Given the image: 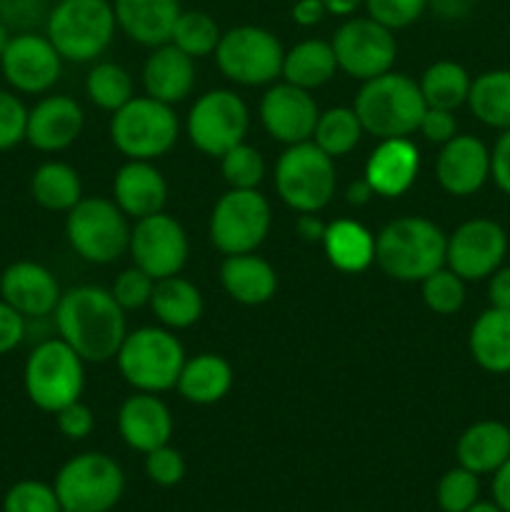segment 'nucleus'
<instances>
[{
	"instance_id": "obj_18",
	"label": "nucleus",
	"mask_w": 510,
	"mask_h": 512,
	"mask_svg": "<svg viewBox=\"0 0 510 512\" xmlns=\"http://www.w3.org/2000/svg\"><path fill=\"white\" fill-rule=\"evenodd\" d=\"M260 123L268 130L270 138L278 143L295 145L313 138L315 123H318V105H315L310 90L298 88L290 83L270 85L260 98Z\"/></svg>"
},
{
	"instance_id": "obj_38",
	"label": "nucleus",
	"mask_w": 510,
	"mask_h": 512,
	"mask_svg": "<svg viewBox=\"0 0 510 512\" xmlns=\"http://www.w3.org/2000/svg\"><path fill=\"white\" fill-rule=\"evenodd\" d=\"M220 28L213 15L203 10H183L170 33V43L183 50L190 58H208L220 43Z\"/></svg>"
},
{
	"instance_id": "obj_20",
	"label": "nucleus",
	"mask_w": 510,
	"mask_h": 512,
	"mask_svg": "<svg viewBox=\"0 0 510 512\" xmlns=\"http://www.w3.org/2000/svg\"><path fill=\"white\" fill-rule=\"evenodd\" d=\"M60 285L45 265L33 260H18L0 275V298L18 310L23 318L53 315L60 300Z\"/></svg>"
},
{
	"instance_id": "obj_27",
	"label": "nucleus",
	"mask_w": 510,
	"mask_h": 512,
	"mask_svg": "<svg viewBox=\"0 0 510 512\" xmlns=\"http://www.w3.org/2000/svg\"><path fill=\"white\" fill-rule=\"evenodd\" d=\"M220 283L235 303L263 305L278 290V275L273 265L260 255H228L220 265Z\"/></svg>"
},
{
	"instance_id": "obj_49",
	"label": "nucleus",
	"mask_w": 510,
	"mask_h": 512,
	"mask_svg": "<svg viewBox=\"0 0 510 512\" xmlns=\"http://www.w3.org/2000/svg\"><path fill=\"white\" fill-rule=\"evenodd\" d=\"M418 130L428 143L445 145L450 138L458 135V120H455L453 110H440V108H425L423 120H420Z\"/></svg>"
},
{
	"instance_id": "obj_56",
	"label": "nucleus",
	"mask_w": 510,
	"mask_h": 512,
	"mask_svg": "<svg viewBox=\"0 0 510 512\" xmlns=\"http://www.w3.org/2000/svg\"><path fill=\"white\" fill-rule=\"evenodd\" d=\"M325 228H328V223H323L315 213H300V218L295 220V233L308 243H323Z\"/></svg>"
},
{
	"instance_id": "obj_40",
	"label": "nucleus",
	"mask_w": 510,
	"mask_h": 512,
	"mask_svg": "<svg viewBox=\"0 0 510 512\" xmlns=\"http://www.w3.org/2000/svg\"><path fill=\"white\" fill-rule=\"evenodd\" d=\"M220 173L235 190H258L265 178V160L258 148L240 143L220 158Z\"/></svg>"
},
{
	"instance_id": "obj_50",
	"label": "nucleus",
	"mask_w": 510,
	"mask_h": 512,
	"mask_svg": "<svg viewBox=\"0 0 510 512\" xmlns=\"http://www.w3.org/2000/svg\"><path fill=\"white\" fill-rule=\"evenodd\" d=\"M25 320L15 308H10L0 298V355H8L10 350L18 348L25 338Z\"/></svg>"
},
{
	"instance_id": "obj_28",
	"label": "nucleus",
	"mask_w": 510,
	"mask_h": 512,
	"mask_svg": "<svg viewBox=\"0 0 510 512\" xmlns=\"http://www.w3.org/2000/svg\"><path fill=\"white\" fill-rule=\"evenodd\" d=\"M455 458L470 473L493 475L510 458V428L498 420L473 423L455 443Z\"/></svg>"
},
{
	"instance_id": "obj_46",
	"label": "nucleus",
	"mask_w": 510,
	"mask_h": 512,
	"mask_svg": "<svg viewBox=\"0 0 510 512\" xmlns=\"http://www.w3.org/2000/svg\"><path fill=\"white\" fill-rule=\"evenodd\" d=\"M25 125H28V108L23 100L0 88V153L23 143Z\"/></svg>"
},
{
	"instance_id": "obj_60",
	"label": "nucleus",
	"mask_w": 510,
	"mask_h": 512,
	"mask_svg": "<svg viewBox=\"0 0 510 512\" xmlns=\"http://www.w3.org/2000/svg\"><path fill=\"white\" fill-rule=\"evenodd\" d=\"M465 512H503V510H500L493 500H478V503L470 505Z\"/></svg>"
},
{
	"instance_id": "obj_2",
	"label": "nucleus",
	"mask_w": 510,
	"mask_h": 512,
	"mask_svg": "<svg viewBox=\"0 0 510 512\" xmlns=\"http://www.w3.org/2000/svg\"><path fill=\"white\" fill-rule=\"evenodd\" d=\"M448 235L423 215L395 218L375 235V263L388 278L420 283L445 265Z\"/></svg>"
},
{
	"instance_id": "obj_1",
	"label": "nucleus",
	"mask_w": 510,
	"mask_h": 512,
	"mask_svg": "<svg viewBox=\"0 0 510 512\" xmlns=\"http://www.w3.org/2000/svg\"><path fill=\"white\" fill-rule=\"evenodd\" d=\"M60 340L70 345L85 363H108L118 355L128 325L125 310L113 293L98 285H78L60 295L53 310Z\"/></svg>"
},
{
	"instance_id": "obj_48",
	"label": "nucleus",
	"mask_w": 510,
	"mask_h": 512,
	"mask_svg": "<svg viewBox=\"0 0 510 512\" xmlns=\"http://www.w3.org/2000/svg\"><path fill=\"white\" fill-rule=\"evenodd\" d=\"M55 423H58V430L68 440H85L95 428L93 410L85 403H80V400H75V403L58 410V413H55Z\"/></svg>"
},
{
	"instance_id": "obj_31",
	"label": "nucleus",
	"mask_w": 510,
	"mask_h": 512,
	"mask_svg": "<svg viewBox=\"0 0 510 512\" xmlns=\"http://www.w3.org/2000/svg\"><path fill=\"white\" fill-rule=\"evenodd\" d=\"M468 345L480 368L495 375L510 373V310H483L470 328Z\"/></svg>"
},
{
	"instance_id": "obj_45",
	"label": "nucleus",
	"mask_w": 510,
	"mask_h": 512,
	"mask_svg": "<svg viewBox=\"0 0 510 512\" xmlns=\"http://www.w3.org/2000/svg\"><path fill=\"white\" fill-rule=\"evenodd\" d=\"M153 288H155V280L150 278L145 270H140L138 265H135V268L123 270V273L115 278L110 293H113L115 303H118L123 310H138L143 308V305H150Z\"/></svg>"
},
{
	"instance_id": "obj_42",
	"label": "nucleus",
	"mask_w": 510,
	"mask_h": 512,
	"mask_svg": "<svg viewBox=\"0 0 510 512\" xmlns=\"http://www.w3.org/2000/svg\"><path fill=\"white\" fill-rule=\"evenodd\" d=\"M435 500L443 512H465L480 500V475L458 465L450 468L435 488Z\"/></svg>"
},
{
	"instance_id": "obj_44",
	"label": "nucleus",
	"mask_w": 510,
	"mask_h": 512,
	"mask_svg": "<svg viewBox=\"0 0 510 512\" xmlns=\"http://www.w3.org/2000/svg\"><path fill=\"white\" fill-rule=\"evenodd\" d=\"M363 8L368 18L395 33L420 20V15L428 8V0H365Z\"/></svg>"
},
{
	"instance_id": "obj_16",
	"label": "nucleus",
	"mask_w": 510,
	"mask_h": 512,
	"mask_svg": "<svg viewBox=\"0 0 510 512\" xmlns=\"http://www.w3.org/2000/svg\"><path fill=\"white\" fill-rule=\"evenodd\" d=\"M508 235L495 220L473 218L448 235L445 265L463 280L490 278L503 265Z\"/></svg>"
},
{
	"instance_id": "obj_29",
	"label": "nucleus",
	"mask_w": 510,
	"mask_h": 512,
	"mask_svg": "<svg viewBox=\"0 0 510 512\" xmlns=\"http://www.w3.org/2000/svg\"><path fill=\"white\" fill-rule=\"evenodd\" d=\"M323 250L340 273H363L375 263V235L358 220H333L325 228Z\"/></svg>"
},
{
	"instance_id": "obj_53",
	"label": "nucleus",
	"mask_w": 510,
	"mask_h": 512,
	"mask_svg": "<svg viewBox=\"0 0 510 512\" xmlns=\"http://www.w3.org/2000/svg\"><path fill=\"white\" fill-rule=\"evenodd\" d=\"M325 15H328V10H325L323 0H295L293 8H290V18L300 28H313Z\"/></svg>"
},
{
	"instance_id": "obj_57",
	"label": "nucleus",
	"mask_w": 510,
	"mask_h": 512,
	"mask_svg": "<svg viewBox=\"0 0 510 512\" xmlns=\"http://www.w3.org/2000/svg\"><path fill=\"white\" fill-rule=\"evenodd\" d=\"M428 5L440 18H463L470 8V0H428Z\"/></svg>"
},
{
	"instance_id": "obj_35",
	"label": "nucleus",
	"mask_w": 510,
	"mask_h": 512,
	"mask_svg": "<svg viewBox=\"0 0 510 512\" xmlns=\"http://www.w3.org/2000/svg\"><path fill=\"white\" fill-rule=\"evenodd\" d=\"M470 83L473 80H470L468 70L455 60H438V63L428 65L418 80L425 108L453 110V113L460 105L468 103Z\"/></svg>"
},
{
	"instance_id": "obj_41",
	"label": "nucleus",
	"mask_w": 510,
	"mask_h": 512,
	"mask_svg": "<svg viewBox=\"0 0 510 512\" xmlns=\"http://www.w3.org/2000/svg\"><path fill=\"white\" fill-rule=\"evenodd\" d=\"M423 288V303L438 315H453L463 308L465 303V280L455 275L450 268H440L430 273L428 278L420 280Z\"/></svg>"
},
{
	"instance_id": "obj_54",
	"label": "nucleus",
	"mask_w": 510,
	"mask_h": 512,
	"mask_svg": "<svg viewBox=\"0 0 510 512\" xmlns=\"http://www.w3.org/2000/svg\"><path fill=\"white\" fill-rule=\"evenodd\" d=\"M488 298L490 308L510 310V268H503V265H500V268L490 275Z\"/></svg>"
},
{
	"instance_id": "obj_55",
	"label": "nucleus",
	"mask_w": 510,
	"mask_h": 512,
	"mask_svg": "<svg viewBox=\"0 0 510 512\" xmlns=\"http://www.w3.org/2000/svg\"><path fill=\"white\" fill-rule=\"evenodd\" d=\"M490 493H493V503L498 505L500 510L510 512V458L493 473Z\"/></svg>"
},
{
	"instance_id": "obj_51",
	"label": "nucleus",
	"mask_w": 510,
	"mask_h": 512,
	"mask_svg": "<svg viewBox=\"0 0 510 512\" xmlns=\"http://www.w3.org/2000/svg\"><path fill=\"white\" fill-rule=\"evenodd\" d=\"M490 178L505 195H510V128L503 130L495 148L490 150Z\"/></svg>"
},
{
	"instance_id": "obj_30",
	"label": "nucleus",
	"mask_w": 510,
	"mask_h": 512,
	"mask_svg": "<svg viewBox=\"0 0 510 512\" xmlns=\"http://www.w3.org/2000/svg\"><path fill=\"white\" fill-rule=\"evenodd\" d=\"M178 393L188 403L213 405L220 403L233 388V368L223 355L200 353L185 360L178 378Z\"/></svg>"
},
{
	"instance_id": "obj_9",
	"label": "nucleus",
	"mask_w": 510,
	"mask_h": 512,
	"mask_svg": "<svg viewBox=\"0 0 510 512\" xmlns=\"http://www.w3.org/2000/svg\"><path fill=\"white\" fill-rule=\"evenodd\" d=\"M63 512H110L125 493L123 468L105 453H80L55 475Z\"/></svg>"
},
{
	"instance_id": "obj_19",
	"label": "nucleus",
	"mask_w": 510,
	"mask_h": 512,
	"mask_svg": "<svg viewBox=\"0 0 510 512\" xmlns=\"http://www.w3.org/2000/svg\"><path fill=\"white\" fill-rule=\"evenodd\" d=\"M435 178L445 193L468 198L490 178V150L475 135H455L440 148Z\"/></svg>"
},
{
	"instance_id": "obj_10",
	"label": "nucleus",
	"mask_w": 510,
	"mask_h": 512,
	"mask_svg": "<svg viewBox=\"0 0 510 512\" xmlns=\"http://www.w3.org/2000/svg\"><path fill=\"white\" fill-rule=\"evenodd\" d=\"M65 238L83 260L108 265L130 245L128 215L105 198H83L65 218Z\"/></svg>"
},
{
	"instance_id": "obj_22",
	"label": "nucleus",
	"mask_w": 510,
	"mask_h": 512,
	"mask_svg": "<svg viewBox=\"0 0 510 512\" xmlns=\"http://www.w3.org/2000/svg\"><path fill=\"white\" fill-rule=\"evenodd\" d=\"M118 433L130 450L145 455L170 443L173 415L155 393L130 395L118 410Z\"/></svg>"
},
{
	"instance_id": "obj_39",
	"label": "nucleus",
	"mask_w": 510,
	"mask_h": 512,
	"mask_svg": "<svg viewBox=\"0 0 510 512\" xmlns=\"http://www.w3.org/2000/svg\"><path fill=\"white\" fill-rule=\"evenodd\" d=\"M85 93L93 100L98 108L115 110L123 108L133 95V78H130L128 70L118 63H95V68L90 70L88 78H85Z\"/></svg>"
},
{
	"instance_id": "obj_8",
	"label": "nucleus",
	"mask_w": 510,
	"mask_h": 512,
	"mask_svg": "<svg viewBox=\"0 0 510 512\" xmlns=\"http://www.w3.org/2000/svg\"><path fill=\"white\" fill-rule=\"evenodd\" d=\"M110 140L128 160H158L178 143V118L150 95L130 98L110 118Z\"/></svg>"
},
{
	"instance_id": "obj_6",
	"label": "nucleus",
	"mask_w": 510,
	"mask_h": 512,
	"mask_svg": "<svg viewBox=\"0 0 510 512\" xmlns=\"http://www.w3.org/2000/svg\"><path fill=\"white\" fill-rule=\"evenodd\" d=\"M85 360L65 340L50 338L35 345L25 360L23 385L30 403L43 413H58L80 400L85 388Z\"/></svg>"
},
{
	"instance_id": "obj_4",
	"label": "nucleus",
	"mask_w": 510,
	"mask_h": 512,
	"mask_svg": "<svg viewBox=\"0 0 510 512\" xmlns=\"http://www.w3.org/2000/svg\"><path fill=\"white\" fill-rule=\"evenodd\" d=\"M115 10L110 0H58L45 18V35L60 58L90 63L113 43Z\"/></svg>"
},
{
	"instance_id": "obj_33",
	"label": "nucleus",
	"mask_w": 510,
	"mask_h": 512,
	"mask_svg": "<svg viewBox=\"0 0 510 512\" xmlns=\"http://www.w3.org/2000/svg\"><path fill=\"white\" fill-rule=\"evenodd\" d=\"M338 70L333 45L320 38L300 40L283 55L285 83L298 85L303 90H315L328 83Z\"/></svg>"
},
{
	"instance_id": "obj_52",
	"label": "nucleus",
	"mask_w": 510,
	"mask_h": 512,
	"mask_svg": "<svg viewBox=\"0 0 510 512\" xmlns=\"http://www.w3.org/2000/svg\"><path fill=\"white\" fill-rule=\"evenodd\" d=\"M43 13V0H0V20L5 25L35 23Z\"/></svg>"
},
{
	"instance_id": "obj_59",
	"label": "nucleus",
	"mask_w": 510,
	"mask_h": 512,
	"mask_svg": "<svg viewBox=\"0 0 510 512\" xmlns=\"http://www.w3.org/2000/svg\"><path fill=\"white\" fill-rule=\"evenodd\" d=\"M363 3L365 0H323L328 15H338V18H350Z\"/></svg>"
},
{
	"instance_id": "obj_21",
	"label": "nucleus",
	"mask_w": 510,
	"mask_h": 512,
	"mask_svg": "<svg viewBox=\"0 0 510 512\" xmlns=\"http://www.w3.org/2000/svg\"><path fill=\"white\" fill-rule=\"evenodd\" d=\"M85 125L83 108L70 95H48L28 110L25 140L35 150L58 153L80 138Z\"/></svg>"
},
{
	"instance_id": "obj_24",
	"label": "nucleus",
	"mask_w": 510,
	"mask_h": 512,
	"mask_svg": "<svg viewBox=\"0 0 510 512\" xmlns=\"http://www.w3.org/2000/svg\"><path fill=\"white\" fill-rule=\"evenodd\" d=\"M168 200V183L150 160H128L115 173L113 203L128 218L140 220L163 210Z\"/></svg>"
},
{
	"instance_id": "obj_13",
	"label": "nucleus",
	"mask_w": 510,
	"mask_h": 512,
	"mask_svg": "<svg viewBox=\"0 0 510 512\" xmlns=\"http://www.w3.org/2000/svg\"><path fill=\"white\" fill-rule=\"evenodd\" d=\"M250 128L248 105L233 90H208L193 103L188 113V138L210 158H223L230 148L245 143Z\"/></svg>"
},
{
	"instance_id": "obj_25",
	"label": "nucleus",
	"mask_w": 510,
	"mask_h": 512,
	"mask_svg": "<svg viewBox=\"0 0 510 512\" xmlns=\"http://www.w3.org/2000/svg\"><path fill=\"white\" fill-rule=\"evenodd\" d=\"M195 85V60L175 48L173 43H163L153 48L143 65L145 95L160 100L165 105L183 103Z\"/></svg>"
},
{
	"instance_id": "obj_5",
	"label": "nucleus",
	"mask_w": 510,
	"mask_h": 512,
	"mask_svg": "<svg viewBox=\"0 0 510 512\" xmlns=\"http://www.w3.org/2000/svg\"><path fill=\"white\" fill-rule=\"evenodd\" d=\"M118 370L138 393H165L175 388L185 365L183 343L165 328H138L125 335L118 355Z\"/></svg>"
},
{
	"instance_id": "obj_15",
	"label": "nucleus",
	"mask_w": 510,
	"mask_h": 512,
	"mask_svg": "<svg viewBox=\"0 0 510 512\" xmlns=\"http://www.w3.org/2000/svg\"><path fill=\"white\" fill-rule=\"evenodd\" d=\"M128 250L140 270H145L153 280H163L183 270L190 248L183 225L160 210L135 220L130 228Z\"/></svg>"
},
{
	"instance_id": "obj_47",
	"label": "nucleus",
	"mask_w": 510,
	"mask_h": 512,
	"mask_svg": "<svg viewBox=\"0 0 510 512\" xmlns=\"http://www.w3.org/2000/svg\"><path fill=\"white\" fill-rule=\"evenodd\" d=\"M145 475L150 483L160 485V488H173L185 478V460L170 445H160V448L145 453Z\"/></svg>"
},
{
	"instance_id": "obj_61",
	"label": "nucleus",
	"mask_w": 510,
	"mask_h": 512,
	"mask_svg": "<svg viewBox=\"0 0 510 512\" xmlns=\"http://www.w3.org/2000/svg\"><path fill=\"white\" fill-rule=\"evenodd\" d=\"M10 38H13V35H10L8 25H5L3 20H0V55H3V53H5V48H8Z\"/></svg>"
},
{
	"instance_id": "obj_14",
	"label": "nucleus",
	"mask_w": 510,
	"mask_h": 512,
	"mask_svg": "<svg viewBox=\"0 0 510 512\" xmlns=\"http://www.w3.org/2000/svg\"><path fill=\"white\" fill-rule=\"evenodd\" d=\"M330 45H333L338 70L363 83L393 70L395 58H398L393 30L375 23L368 15L345 18V23H340L335 30Z\"/></svg>"
},
{
	"instance_id": "obj_37",
	"label": "nucleus",
	"mask_w": 510,
	"mask_h": 512,
	"mask_svg": "<svg viewBox=\"0 0 510 512\" xmlns=\"http://www.w3.org/2000/svg\"><path fill=\"white\" fill-rule=\"evenodd\" d=\"M363 125H360L358 115L353 108H328L325 113L318 115V123L313 130V143L323 150L330 158H343L348 155L355 145L363 138Z\"/></svg>"
},
{
	"instance_id": "obj_34",
	"label": "nucleus",
	"mask_w": 510,
	"mask_h": 512,
	"mask_svg": "<svg viewBox=\"0 0 510 512\" xmlns=\"http://www.w3.org/2000/svg\"><path fill=\"white\" fill-rule=\"evenodd\" d=\"M30 195L35 203L53 213H68L70 208L83 200V183H80L78 170L68 163L50 160L35 168L30 178Z\"/></svg>"
},
{
	"instance_id": "obj_23",
	"label": "nucleus",
	"mask_w": 510,
	"mask_h": 512,
	"mask_svg": "<svg viewBox=\"0 0 510 512\" xmlns=\"http://www.w3.org/2000/svg\"><path fill=\"white\" fill-rule=\"evenodd\" d=\"M420 170V153L408 138L380 140L365 163L363 178L380 198H400L413 188Z\"/></svg>"
},
{
	"instance_id": "obj_43",
	"label": "nucleus",
	"mask_w": 510,
	"mask_h": 512,
	"mask_svg": "<svg viewBox=\"0 0 510 512\" xmlns=\"http://www.w3.org/2000/svg\"><path fill=\"white\" fill-rule=\"evenodd\" d=\"M3 512H63L53 485L43 480H20L5 493Z\"/></svg>"
},
{
	"instance_id": "obj_17",
	"label": "nucleus",
	"mask_w": 510,
	"mask_h": 512,
	"mask_svg": "<svg viewBox=\"0 0 510 512\" xmlns=\"http://www.w3.org/2000/svg\"><path fill=\"white\" fill-rule=\"evenodd\" d=\"M0 70L13 90L25 95H40L58 83L63 58L48 40V35L23 30L10 38L8 48L0 55Z\"/></svg>"
},
{
	"instance_id": "obj_11",
	"label": "nucleus",
	"mask_w": 510,
	"mask_h": 512,
	"mask_svg": "<svg viewBox=\"0 0 510 512\" xmlns=\"http://www.w3.org/2000/svg\"><path fill=\"white\" fill-rule=\"evenodd\" d=\"M283 45L260 25H235L220 35L215 63L230 83L255 88L268 85L283 73Z\"/></svg>"
},
{
	"instance_id": "obj_12",
	"label": "nucleus",
	"mask_w": 510,
	"mask_h": 512,
	"mask_svg": "<svg viewBox=\"0 0 510 512\" xmlns=\"http://www.w3.org/2000/svg\"><path fill=\"white\" fill-rule=\"evenodd\" d=\"M270 203L258 190H235L220 195L210 213V243L223 255L255 253L270 233Z\"/></svg>"
},
{
	"instance_id": "obj_7",
	"label": "nucleus",
	"mask_w": 510,
	"mask_h": 512,
	"mask_svg": "<svg viewBox=\"0 0 510 512\" xmlns=\"http://www.w3.org/2000/svg\"><path fill=\"white\" fill-rule=\"evenodd\" d=\"M335 163L313 140L288 145L275 163V190L295 213H320L333 200Z\"/></svg>"
},
{
	"instance_id": "obj_58",
	"label": "nucleus",
	"mask_w": 510,
	"mask_h": 512,
	"mask_svg": "<svg viewBox=\"0 0 510 512\" xmlns=\"http://www.w3.org/2000/svg\"><path fill=\"white\" fill-rule=\"evenodd\" d=\"M373 188H370V183L365 178L355 180V183L348 185V190H345V200H348L350 205H355V208H363V205H368L370 200H373Z\"/></svg>"
},
{
	"instance_id": "obj_36",
	"label": "nucleus",
	"mask_w": 510,
	"mask_h": 512,
	"mask_svg": "<svg viewBox=\"0 0 510 512\" xmlns=\"http://www.w3.org/2000/svg\"><path fill=\"white\" fill-rule=\"evenodd\" d=\"M468 105L480 123L490 128H510V70H488L470 83Z\"/></svg>"
},
{
	"instance_id": "obj_26",
	"label": "nucleus",
	"mask_w": 510,
	"mask_h": 512,
	"mask_svg": "<svg viewBox=\"0 0 510 512\" xmlns=\"http://www.w3.org/2000/svg\"><path fill=\"white\" fill-rule=\"evenodd\" d=\"M115 23L133 43L158 48L170 43V33L178 20L180 0H113Z\"/></svg>"
},
{
	"instance_id": "obj_32",
	"label": "nucleus",
	"mask_w": 510,
	"mask_h": 512,
	"mask_svg": "<svg viewBox=\"0 0 510 512\" xmlns=\"http://www.w3.org/2000/svg\"><path fill=\"white\" fill-rule=\"evenodd\" d=\"M150 308L165 328L183 330L198 323L203 315V295L190 280L170 275V278L155 280Z\"/></svg>"
},
{
	"instance_id": "obj_3",
	"label": "nucleus",
	"mask_w": 510,
	"mask_h": 512,
	"mask_svg": "<svg viewBox=\"0 0 510 512\" xmlns=\"http://www.w3.org/2000/svg\"><path fill=\"white\" fill-rule=\"evenodd\" d=\"M365 133L378 140L408 138L423 120L425 100L420 85L405 73H388L365 80L353 103Z\"/></svg>"
}]
</instances>
